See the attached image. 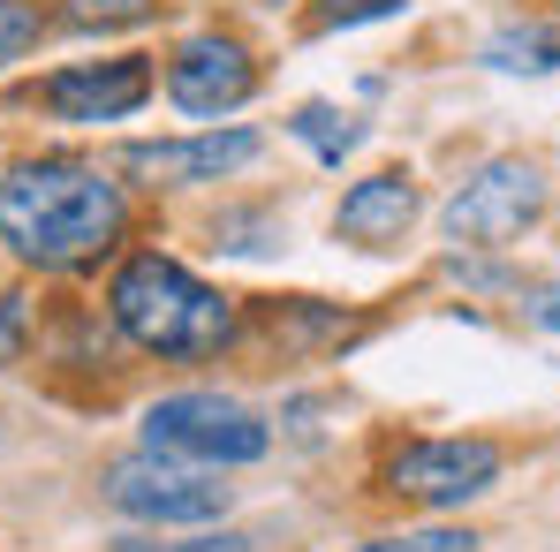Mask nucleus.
<instances>
[{
  "label": "nucleus",
  "mask_w": 560,
  "mask_h": 552,
  "mask_svg": "<svg viewBox=\"0 0 560 552\" xmlns=\"http://www.w3.org/2000/svg\"><path fill=\"white\" fill-rule=\"evenodd\" d=\"M386 15H401V0H318L311 31H349V23H386Z\"/></svg>",
  "instance_id": "nucleus-15"
},
{
  "label": "nucleus",
  "mask_w": 560,
  "mask_h": 552,
  "mask_svg": "<svg viewBox=\"0 0 560 552\" xmlns=\"http://www.w3.org/2000/svg\"><path fill=\"white\" fill-rule=\"evenodd\" d=\"M106 507L129 515V522H152V530H189V522L228 515V484H220V469H197V461L144 447V455L106 469Z\"/></svg>",
  "instance_id": "nucleus-4"
},
{
  "label": "nucleus",
  "mask_w": 560,
  "mask_h": 552,
  "mask_svg": "<svg viewBox=\"0 0 560 552\" xmlns=\"http://www.w3.org/2000/svg\"><path fill=\"white\" fill-rule=\"evenodd\" d=\"M15 356H23V303L0 295V364H15Z\"/></svg>",
  "instance_id": "nucleus-18"
},
{
  "label": "nucleus",
  "mask_w": 560,
  "mask_h": 552,
  "mask_svg": "<svg viewBox=\"0 0 560 552\" xmlns=\"http://www.w3.org/2000/svg\"><path fill=\"white\" fill-rule=\"evenodd\" d=\"M386 484L424 507H463L500 484V447L492 439H417L386 461Z\"/></svg>",
  "instance_id": "nucleus-6"
},
{
  "label": "nucleus",
  "mask_w": 560,
  "mask_h": 552,
  "mask_svg": "<svg viewBox=\"0 0 560 552\" xmlns=\"http://www.w3.org/2000/svg\"><path fill=\"white\" fill-rule=\"evenodd\" d=\"M530 318H538V326H553V333H560V287H538V303H530Z\"/></svg>",
  "instance_id": "nucleus-19"
},
{
  "label": "nucleus",
  "mask_w": 560,
  "mask_h": 552,
  "mask_svg": "<svg viewBox=\"0 0 560 552\" xmlns=\"http://www.w3.org/2000/svg\"><path fill=\"white\" fill-rule=\"evenodd\" d=\"M144 98H152V69H144L137 54L77 61V69L46 77V114H54V121H129Z\"/></svg>",
  "instance_id": "nucleus-8"
},
{
  "label": "nucleus",
  "mask_w": 560,
  "mask_h": 552,
  "mask_svg": "<svg viewBox=\"0 0 560 552\" xmlns=\"http://www.w3.org/2000/svg\"><path fill=\"white\" fill-rule=\"evenodd\" d=\"M485 61L508 69V77H546V69H560V31H546V23H508V31L485 38Z\"/></svg>",
  "instance_id": "nucleus-11"
},
{
  "label": "nucleus",
  "mask_w": 560,
  "mask_h": 552,
  "mask_svg": "<svg viewBox=\"0 0 560 552\" xmlns=\"http://www.w3.org/2000/svg\"><path fill=\"white\" fill-rule=\"evenodd\" d=\"M538 212H546V175L530 160H485L447 204V235L463 250H508Z\"/></svg>",
  "instance_id": "nucleus-5"
},
{
  "label": "nucleus",
  "mask_w": 560,
  "mask_h": 552,
  "mask_svg": "<svg viewBox=\"0 0 560 552\" xmlns=\"http://www.w3.org/2000/svg\"><path fill=\"white\" fill-rule=\"evenodd\" d=\"M106 310H114V326L137 341V349H152V356H220L228 341H235V310H228V295L220 287H205V280L175 266V258H160V250H137L114 287H106Z\"/></svg>",
  "instance_id": "nucleus-2"
},
{
  "label": "nucleus",
  "mask_w": 560,
  "mask_h": 552,
  "mask_svg": "<svg viewBox=\"0 0 560 552\" xmlns=\"http://www.w3.org/2000/svg\"><path fill=\"white\" fill-rule=\"evenodd\" d=\"M553 8H560V0H553Z\"/></svg>",
  "instance_id": "nucleus-20"
},
{
  "label": "nucleus",
  "mask_w": 560,
  "mask_h": 552,
  "mask_svg": "<svg viewBox=\"0 0 560 552\" xmlns=\"http://www.w3.org/2000/svg\"><path fill=\"white\" fill-rule=\"evenodd\" d=\"M121 552H250V538H228V530L220 538H189V545H144V538H129Z\"/></svg>",
  "instance_id": "nucleus-17"
},
{
  "label": "nucleus",
  "mask_w": 560,
  "mask_h": 552,
  "mask_svg": "<svg viewBox=\"0 0 560 552\" xmlns=\"http://www.w3.org/2000/svg\"><path fill=\"white\" fill-rule=\"evenodd\" d=\"M38 23H46V15H38L31 0H0V69L38 46Z\"/></svg>",
  "instance_id": "nucleus-14"
},
{
  "label": "nucleus",
  "mask_w": 560,
  "mask_h": 552,
  "mask_svg": "<svg viewBox=\"0 0 560 552\" xmlns=\"http://www.w3.org/2000/svg\"><path fill=\"white\" fill-rule=\"evenodd\" d=\"M364 552H477L469 530H409V538H378Z\"/></svg>",
  "instance_id": "nucleus-16"
},
{
  "label": "nucleus",
  "mask_w": 560,
  "mask_h": 552,
  "mask_svg": "<svg viewBox=\"0 0 560 552\" xmlns=\"http://www.w3.org/2000/svg\"><path fill=\"white\" fill-rule=\"evenodd\" d=\"M409 220H417V183L409 175H364V183L341 197V212H334V227L349 235V243H364V250H394L401 235H409Z\"/></svg>",
  "instance_id": "nucleus-10"
},
{
  "label": "nucleus",
  "mask_w": 560,
  "mask_h": 552,
  "mask_svg": "<svg viewBox=\"0 0 560 552\" xmlns=\"http://www.w3.org/2000/svg\"><path fill=\"white\" fill-rule=\"evenodd\" d=\"M288 129H295L318 160H334V167H341V152H357V137H364V121H357V114H334V106H303Z\"/></svg>",
  "instance_id": "nucleus-12"
},
{
  "label": "nucleus",
  "mask_w": 560,
  "mask_h": 552,
  "mask_svg": "<svg viewBox=\"0 0 560 552\" xmlns=\"http://www.w3.org/2000/svg\"><path fill=\"white\" fill-rule=\"evenodd\" d=\"M258 160V129H205V137H160V144H129L121 152V167L129 175H144V183H220V175H235V167H250Z\"/></svg>",
  "instance_id": "nucleus-9"
},
{
  "label": "nucleus",
  "mask_w": 560,
  "mask_h": 552,
  "mask_svg": "<svg viewBox=\"0 0 560 552\" xmlns=\"http://www.w3.org/2000/svg\"><path fill=\"white\" fill-rule=\"evenodd\" d=\"M61 15H69V23H84V31H121V23L160 15V0H61Z\"/></svg>",
  "instance_id": "nucleus-13"
},
{
  "label": "nucleus",
  "mask_w": 560,
  "mask_h": 552,
  "mask_svg": "<svg viewBox=\"0 0 560 552\" xmlns=\"http://www.w3.org/2000/svg\"><path fill=\"white\" fill-rule=\"evenodd\" d=\"M144 447L197 461V469H243L273 447V432H266L258 409H243L228 394H167V401L144 409Z\"/></svg>",
  "instance_id": "nucleus-3"
},
{
  "label": "nucleus",
  "mask_w": 560,
  "mask_h": 552,
  "mask_svg": "<svg viewBox=\"0 0 560 552\" xmlns=\"http://www.w3.org/2000/svg\"><path fill=\"white\" fill-rule=\"evenodd\" d=\"M250 92H258V69H250V54H243L235 38H220V31L183 38L175 61H167V98H175L183 114H197V121L235 114Z\"/></svg>",
  "instance_id": "nucleus-7"
},
{
  "label": "nucleus",
  "mask_w": 560,
  "mask_h": 552,
  "mask_svg": "<svg viewBox=\"0 0 560 552\" xmlns=\"http://www.w3.org/2000/svg\"><path fill=\"white\" fill-rule=\"evenodd\" d=\"M129 227L121 189L77 160H31L0 183V243L38 273H77L106 258Z\"/></svg>",
  "instance_id": "nucleus-1"
}]
</instances>
